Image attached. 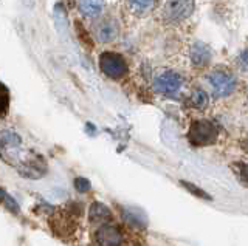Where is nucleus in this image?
I'll list each match as a JSON object with an SVG mask.
<instances>
[{
  "instance_id": "f257e3e1",
  "label": "nucleus",
  "mask_w": 248,
  "mask_h": 246,
  "mask_svg": "<svg viewBox=\"0 0 248 246\" xmlns=\"http://www.w3.org/2000/svg\"><path fill=\"white\" fill-rule=\"evenodd\" d=\"M99 68L104 76L110 79H123L124 76H127L129 65L127 60L121 56L120 53L115 51H104L99 55Z\"/></svg>"
},
{
  "instance_id": "f03ea898",
  "label": "nucleus",
  "mask_w": 248,
  "mask_h": 246,
  "mask_svg": "<svg viewBox=\"0 0 248 246\" xmlns=\"http://www.w3.org/2000/svg\"><path fill=\"white\" fill-rule=\"evenodd\" d=\"M217 136H219V130L208 119L194 121L188 132L189 143L194 145H200V147L214 144L217 141Z\"/></svg>"
},
{
  "instance_id": "7ed1b4c3",
  "label": "nucleus",
  "mask_w": 248,
  "mask_h": 246,
  "mask_svg": "<svg viewBox=\"0 0 248 246\" xmlns=\"http://www.w3.org/2000/svg\"><path fill=\"white\" fill-rule=\"evenodd\" d=\"M92 33L101 43H110L120 36V22L110 14L99 16L92 25Z\"/></svg>"
},
{
  "instance_id": "20e7f679",
  "label": "nucleus",
  "mask_w": 248,
  "mask_h": 246,
  "mask_svg": "<svg viewBox=\"0 0 248 246\" xmlns=\"http://www.w3.org/2000/svg\"><path fill=\"white\" fill-rule=\"evenodd\" d=\"M211 91L216 98H227L230 96L232 91L237 87V81L231 73L225 70H214L208 74L206 78Z\"/></svg>"
},
{
  "instance_id": "39448f33",
  "label": "nucleus",
  "mask_w": 248,
  "mask_h": 246,
  "mask_svg": "<svg viewBox=\"0 0 248 246\" xmlns=\"http://www.w3.org/2000/svg\"><path fill=\"white\" fill-rule=\"evenodd\" d=\"M194 0H168L163 6V19L168 24H180L194 13Z\"/></svg>"
},
{
  "instance_id": "423d86ee",
  "label": "nucleus",
  "mask_w": 248,
  "mask_h": 246,
  "mask_svg": "<svg viewBox=\"0 0 248 246\" xmlns=\"http://www.w3.org/2000/svg\"><path fill=\"white\" fill-rule=\"evenodd\" d=\"M182 87H183L182 76L172 70H165L154 78V90L157 93H161L169 98L178 96V93L182 91Z\"/></svg>"
},
{
  "instance_id": "0eeeda50",
  "label": "nucleus",
  "mask_w": 248,
  "mask_h": 246,
  "mask_svg": "<svg viewBox=\"0 0 248 246\" xmlns=\"http://www.w3.org/2000/svg\"><path fill=\"white\" fill-rule=\"evenodd\" d=\"M123 232L118 226L112 223H104L95 232V240L98 246H121L123 245Z\"/></svg>"
},
{
  "instance_id": "6e6552de",
  "label": "nucleus",
  "mask_w": 248,
  "mask_h": 246,
  "mask_svg": "<svg viewBox=\"0 0 248 246\" xmlns=\"http://www.w3.org/2000/svg\"><path fill=\"white\" fill-rule=\"evenodd\" d=\"M189 58H191V62L194 67L205 68L209 65V62H211V59H213V50L208 43L197 41L191 47Z\"/></svg>"
},
{
  "instance_id": "1a4fd4ad",
  "label": "nucleus",
  "mask_w": 248,
  "mask_h": 246,
  "mask_svg": "<svg viewBox=\"0 0 248 246\" xmlns=\"http://www.w3.org/2000/svg\"><path fill=\"white\" fill-rule=\"evenodd\" d=\"M78 10L85 17H99L104 8V0H76Z\"/></svg>"
},
{
  "instance_id": "9d476101",
  "label": "nucleus",
  "mask_w": 248,
  "mask_h": 246,
  "mask_svg": "<svg viewBox=\"0 0 248 246\" xmlns=\"http://www.w3.org/2000/svg\"><path fill=\"white\" fill-rule=\"evenodd\" d=\"M126 3L129 6V10L134 13L135 16L143 17L155 10L157 0H126Z\"/></svg>"
},
{
  "instance_id": "9b49d317",
  "label": "nucleus",
  "mask_w": 248,
  "mask_h": 246,
  "mask_svg": "<svg viewBox=\"0 0 248 246\" xmlns=\"http://www.w3.org/2000/svg\"><path fill=\"white\" fill-rule=\"evenodd\" d=\"M89 217H90L92 223H99V225H104V223H108V220L112 218V211L103 203H93L90 206Z\"/></svg>"
},
{
  "instance_id": "f8f14e48",
  "label": "nucleus",
  "mask_w": 248,
  "mask_h": 246,
  "mask_svg": "<svg viewBox=\"0 0 248 246\" xmlns=\"http://www.w3.org/2000/svg\"><path fill=\"white\" fill-rule=\"evenodd\" d=\"M208 102H209V99H208L206 91H203L202 88H196L189 96V105L194 107V109H197V110L206 109Z\"/></svg>"
},
{
  "instance_id": "ddd939ff",
  "label": "nucleus",
  "mask_w": 248,
  "mask_h": 246,
  "mask_svg": "<svg viewBox=\"0 0 248 246\" xmlns=\"http://www.w3.org/2000/svg\"><path fill=\"white\" fill-rule=\"evenodd\" d=\"M182 186L185 188V189H188L192 195H196V197H199V198H203V200H211V197L209 195H206V192L205 190H202L200 188H197V186H194V184H191V183H186V181H182Z\"/></svg>"
},
{
  "instance_id": "4468645a",
  "label": "nucleus",
  "mask_w": 248,
  "mask_h": 246,
  "mask_svg": "<svg viewBox=\"0 0 248 246\" xmlns=\"http://www.w3.org/2000/svg\"><path fill=\"white\" fill-rule=\"evenodd\" d=\"M75 188L79 192H87L90 189V183L85 178H76L75 180Z\"/></svg>"
},
{
  "instance_id": "2eb2a0df",
  "label": "nucleus",
  "mask_w": 248,
  "mask_h": 246,
  "mask_svg": "<svg viewBox=\"0 0 248 246\" xmlns=\"http://www.w3.org/2000/svg\"><path fill=\"white\" fill-rule=\"evenodd\" d=\"M5 206H6L10 211H14V212H17V211H19L17 204H16V202H14V200H11V197L8 195V194H5Z\"/></svg>"
},
{
  "instance_id": "dca6fc26",
  "label": "nucleus",
  "mask_w": 248,
  "mask_h": 246,
  "mask_svg": "<svg viewBox=\"0 0 248 246\" xmlns=\"http://www.w3.org/2000/svg\"><path fill=\"white\" fill-rule=\"evenodd\" d=\"M240 64L244 65L245 70H248V50H245L242 55H240Z\"/></svg>"
}]
</instances>
